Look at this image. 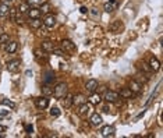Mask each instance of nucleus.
Here are the masks:
<instances>
[{
    "label": "nucleus",
    "mask_w": 163,
    "mask_h": 138,
    "mask_svg": "<svg viewBox=\"0 0 163 138\" xmlns=\"http://www.w3.org/2000/svg\"><path fill=\"white\" fill-rule=\"evenodd\" d=\"M53 95H54V98H57V99L64 98V96L67 95V84L59 82V84L53 88Z\"/></svg>",
    "instance_id": "obj_1"
},
{
    "label": "nucleus",
    "mask_w": 163,
    "mask_h": 138,
    "mask_svg": "<svg viewBox=\"0 0 163 138\" xmlns=\"http://www.w3.org/2000/svg\"><path fill=\"white\" fill-rule=\"evenodd\" d=\"M103 99L108 102V103H116L117 100L120 99V95L119 92H114V91H108L105 96H103Z\"/></svg>",
    "instance_id": "obj_2"
},
{
    "label": "nucleus",
    "mask_w": 163,
    "mask_h": 138,
    "mask_svg": "<svg viewBox=\"0 0 163 138\" xmlns=\"http://www.w3.org/2000/svg\"><path fill=\"white\" fill-rule=\"evenodd\" d=\"M61 49H63L64 52L65 50H68V52H71V53H74V52L77 50L75 45L71 42L70 39H63V41H61Z\"/></svg>",
    "instance_id": "obj_3"
},
{
    "label": "nucleus",
    "mask_w": 163,
    "mask_h": 138,
    "mask_svg": "<svg viewBox=\"0 0 163 138\" xmlns=\"http://www.w3.org/2000/svg\"><path fill=\"white\" fill-rule=\"evenodd\" d=\"M117 6H119L117 0H109L108 3L103 4V10L106 11V13H113V11L117 9Z\"/></svg>",
    "instance_id": "obj_4"
},
{
    "label": "nucleus",
    "mask_w": 163,
    "mask_h": 138,
    "mask_svg": "<svg viewBox=\"0 0 163 138\" xmlns=\"http://www.w3.org/2000/svg\"><path fill=\"white\" fill-rule=\"evenodd\" d=\"M43 25L46 28L52 29L54 25H56V17L52 15V14H46V17H45V20H43Z\"/></svg>",
    "instance_id": "obj_5"
},
{
    "label": "nucleus",
    "mask_w": 163,
    "mask_h": 138,
    "mask_svg": "<svg viewBox=\"0 0 163 138\" xmlns=\"http://www.w3.org/2000/svg\"><path fill=\"white\" fill-rule=\"evenodd\" d=\"M35 106L38 109H46L49 106V99L46 96H42V98H36L35 99Z\"/></svg>",
    "instance_id": "obj_6"
},
{
    "label": "nucleus",
    "mask_w": 163,
    "mask_h": 138,
    "mask_svg": "<svg viewBox=\"0 0 163 138\" xmlns=\"http://www.w3.org/2000/svg\"><path fill=\"white\" fill-rule=\"evenodd\" d=\"M91 113V106L88 103H82L81 106L78 107V115L82 117V119H87V116Z\"/></svg>",
    "instance_id": "obj_7"
},
{
    "label": "nucleus",
    "mask_w": 163,
    "mask_h": 138,
    "mask_svg": "<svg viewBox=\"0 0 163 138\" xmlns=\"http://www.w3.org/2000/svg\"><path fill=\"white\" fill-rule=\"evenodd\" d=\"M123 29V22L120 21V20H116V21H113L110 25H109V31L113 32V33H117Z\"/></svg>",
    "instance_id": "obj_8"
},
{
    "label": "nucleus",
    "mask_w": 163,
    "mask_h": 138,
    "mask_svg": "<svg viewBox=\"0 0 163 138\" xmlns=\"http://www.w3.org/2000/svg\"><path fill=\"white\" fill-rule=\"evenodd\" d=\"M6 68L10 71V73H17L18 70H20V60H11V62H9L7 63V66H6Z\"/></svg>",
    "instance_id": "obj_9"
},
{
    "label": "nucleus",
    "mask_w": 163,
    "mask_h": 138,
    "mask_svg": "<svg viewBox=\"0 0 163 138\" xmlns=\"http://www.w3.org/2000/svg\"><path fill=\"white\" fill-rule=\"evenodd\" d=\"M33 54H35V57H36V60H38L39 63H46V62H47V57H46V54H45V50H42V49H35V50H33Z\"/></svg>",
    "instance_id": "obj_10"
},
{
    "label": "nucleus",
    "mask_w": 163,
    "mask_h": 138,
    "mask_svg": "<svg viewBox=\"0 0 163 138\" xmlns=\"http://www.w3.org/2000/svg\"><path fill=\"white\" fill-rule=\"evenodd\" d=\"M89 123H91V126H94V127H99L102 123H103V119L100 115L98 113H95V115H92L91 119H89Z\"/></svg>",
    "instance_id": "obj_11"
},
{
    "label": "nucleus",
    "mask_w": 163,
    "mask_h": 138,
    "mask_svg": "<svg viewBox=\"0 0 163 138\" xmlns=\"http://www.w3.org/2000/svg\"><path fill=\"white\" fill-rule=\"evenodd\" d=\"M85 89H87L88 92H95L96 89H98V81L96 80H88L87 84H85Z\"/></svg>",
    "instance_id": "obj_12"
},
{
    "label": "nucleus",
    "mask_w": 163,
    "mask_h": 138,
    "mask_svg": "<svg viewBox=\"0 0 163 138\" xmlns=\"http://www.w3.org/2000/svg\"><path fill=\"white\" fill-rule=\"evenodd\" d=\"M100 134L103 137H113L114 135V127L113 126H105L100 130Z\"/></svg>",
    "instance_id": "obj_13"
},
{
    "label": "nucleus",
    "mask_w": 163,
    "mask_h": 138,
    "mask_svg": "<svg viewBox=\"0 0 163 138\" xmlns=\"http://www.w3.org/2000/svg\"><path fill=\"white\" fill-rule=\"evenodd\" d=\"M41 49L42 50H45V52H52L54 49V46H53V42L52 41H42V43H41Z\"/></svg>",
    "instance_id": "obj_14"
},
{
    "label": "nucleus",
    "mask_w": 163,
    "mask_h": 138,
    "mask_svg": "<svg viewBox=\"0 0 163 138\" xmlns=\"http://www.w3.org/2000/svg\"><path fill=\"white\" fill-rule=\"evenodd\" d=\"M149 67H151V70H153V71H159V68H160V63H159V60L155 57V56H152L151 57V60H149Z\"/></svg>",
    "instance_id": "obj_15"
},
{
    "label": "nucleus",
    "mask_w": 163,
    "mask_h": 138,
    "mask_svg": "<svg viewBox=\"0 0 163 138\" xmlns=\"http://www.w3.org/2000/svg\"><path fill=\"white\" fill-rule=\"evenodd\" d=\"M73 98H74V95H73V94H68V92H67V95L64 96V99H63L61 105H63L65 109L71 107V105H73Z\"/></svg>",
    "instance_id": "obj_16"
},
{
    "label": "nucleus",
    "mask_w": 163,
    "mask_h": 138,
    "mask_svg": "<svg viewBox=\"0 0 163 138\" xmlns=\"http://www.w3.org/2000/svg\"><path fill=\"white\" fill-rule=\"evenodd\" d=\"M42 24H43V21L41 18H31L29 20V27L33 28V29H39L42 27Z\"/></svg>",
    "instance_id": "obj_17"
},
{
    "label": "nucleus",
    "mask_w": 163,
    "mask_h": 138,
    "mask_svg": "<svg viewBox=\"0 0 163 138\" xmlns=\"http://www.w3.org/2000/svg\"><path fill=\"white\" fill-rule=\"evenodd\" d=\"M17 48H18V43L15 42V41L9 42L7 43V46H6V52H7V53H14V52L17 50Z\"/></svg>",
    "instance_id": "obj_18"
},
{
    "label": "nucleus",
    "mask_w": 163,
    "mask_h": 138,
    "mask_svg": "<svg viewBox=\"0 0 163 138\" xmlns=\"http://www.w3.org/2000/svg\"><path fill=\"white\" fill-rule=\"evenodd\" d=\"M9 11H10V7H9L7 3H1V4H0V17L9 15Z\"/></svg>",
    "instance_id": "obj_19"
},
{
    "label": "nucleus",
    "mask_w": 163,
    "mask_h": 138,
    "mask_svg": "<svg viewBox=\"0 0 163 138\" xmlns=\"http://www.w3.org/2000/svg\"><path fill=\"white\" fill-rule=\"evenodd\" d=\"M27 13H28L29 18H39V15H41V10H39V9H36V7H33V9H29V10L27 11Z\"/></svg>",
    "instance_id": "obj_20"
},
{
    "label": "nucleus",
    "mask_w": 163,
    "mask_h": 138,
    "mask_svg": "<svg viewBox=\"0 0 163 138\" xmlns=\"http://www.w3.org/2000/svg\"><path fill=\"white\" fill-rule=\"evenodd\" d=\"M100 100H102V96L99 94H94V95L89 96V103H92V105H99Z\"/></svg>",
    "instance_id": "obj_21"
},
{
    "label": "nucleus",
    "mask_w": 163,
    "mask_h": 138,
    "mask_svg": "<svg viewBox=\"0 0 163 138\" xmlns=\"http://www.w3.org/2000/svg\"><path fill=\"white\" fill-rule=\"evenodd\" d=\"M130 89L132 94H138L140 91H141V85L138 84L137 81H131L130 82Z\"/></svg>",
    "instance_id": "obj_22"
},
{
    "label": "nucleus",
    "mask_w": 163,
    "mask_h": 138,
    "mask_svg": "<svg viewBox=\"0 0 163 138\" xmlns=\"http://www.w3.org/2000/svg\"><path fill=\"white\" fill-rule=\"evenodd\" d=\"M17 10L20 11L21 14H25L27 11L29 10V4H28V1H22V3H20V6L17 7Z\"/></svg>",
    "instance_id": "obj_23"
},
{
    "label": "nucleus",
    "mask_w": 163,
    "mask_h": 138,
    "mask_svg": "<svg viewBox=\"0 0 163 138\" xmlns=\"http://www.w3.org/2000/svg\"><path fill=\"white\" fill-rule=\"evenodd\" d=\"M119 95H120V98H126V99H127V98H131V96H132V92H131L130 88H124V89L120 91Z\"/></svg>",
    "instance_id": "obj_24"
},
{
    "label": "nucleus",
    "mask_w": 163,
    "mask_h": 138,
    "mask_svg": "<svg viewBox=\"0 0 163 138\" xmlns=\"http://www.w3.org/2000/svg\"><path fill=\"white\" fill-rule=\"evenodd\" d=\"M45 84H49V82H52V81H54V74L52 73V71H49V73H46V75H45Z\"/></svg>",
    "instance_id": "obj_25"
},
{
    "label": "nucleus",
    "mask_w": 163,
    "mask_h": 138,
    "mask_svg": "<svg viewBox=\"0 0 163 138\" xmlns=\"http://www.w3.org/2000/svg\"><path fill=\"white\" fill-rule=\"evenodd\" d=\"M42 92H43V95H45V96L52 95V94H53V88H50L49 85L46 84V85L43 86V88H42Z\"/></svg>",
    "instance_id": "obj_26"
},
{
    "label": "nucleus",
    "mask_w": 163,
    "mask_h": 138,
    "mask_svg": "<svg viewBox=\"0 0 163 138\" xmlns=\"http://www.w3.org/2000/svg\"><path fill=\"white\" fill-rule=\"evenodd\" d=\"M41 13H43V14H49V11H50V4L49 3H42V7L39 9Z\"/></svg>",
    "instance_id": "obj_27"
},
{
    "label": "nucleus",
    "mask_w": 163,
    "mask_h": 138,
    "mask_svg": "<svg viewBox=\"0 0 163 138\" xmlns=\"http://www.w3.org/2000/svg\"><path fill=\"white\" fill-rule=\"evenodd\" d=\"M1 105L9 106L10 109H14V107H15V103H14V102H11V100H9V99H3V100H1Z\"/></svg>",
    "instance_id": "obj_28"
},
{
    "label": "nucleus",
    "mask_w": 163,
    "mask_h": 138,
    "mask_svg": "<svg viewBox=\"0 0 163 138\" xmlns=\"http://www.w3.org/2000/svg\"><path fill=\"white\" fill-rule=\"evenodd\" d=\"M140 68H141V70H144L145 73H149V71H152V70H151V67H149V64L145 63V62H142V63L140 64Z\"/></svg>",
    "instance_id": "obj_29"
},
{
    "label": "nucleus",
    "mask_w": 163,
    "mask_h": 138,
    "mask_svg": "<svg viewBox=\"0 0 163 138\" xmlns=\"http://www.w3.org/2000/svg\"><path fill=\"white\" fill-rule=\"evenodd\" d=\"M50 116L52 117L60 116V110H59V107H52V109H50Z\"/></svg>",
    "instance_id": "obj_30"
},
{
    "label": "nucleus",
    "mask_w": 163,
    "mask_h": 138,
    "mask_svg": "<svg viewBox=\"0 0 163 138\" xmlns=\"http://www.w3.org/2000/svg\"><path fill=\"white\" fill-rule=\"evenodd\" d=\"M52 52H53V53L56 54V56H60V57H61V56H64V54H65V52L63 50V49H56V48H54V49L52 50Z\"/></svg>",
    "instance_id": "obj_31"
},
{
    "label": "nucleus",
    "mask_w": 163,
    "mask_h": 138,
    "mask_svg": "<svg viewBox=\"0 0 163 138\" xmlns=\"http://www.w3.org/2000/svg\"><path fill=\"white\" fill-rule=\"evenodd\" d=\"M9 42V35L7 33H1L0 35V43H6Z\"/></svg>",
    "instance_id": "obj_32"
},
{
    "label": "nucleus",
    "mask_w": 163,
    "mask_h": 138,
    "mask_svg": "<svg viewBox=\"0 0 163 138\" xmlns=\"http://www.w3.org/2000/svg\"><path fill=\"white\" fill-rule=\"evenodd\" d=\"M10 18L13 21H15V15H17V9H10Z\"/></svg>",
    "instance_id": "obj_33"
},
{
    "label": "nucleus",
    "mask_w": 163,
    "mask_h": 138,
    "mask_svg": "<svg viewBox=\"0 0 163 138\" xmlns=\"http://www.w3.org/2000/svg\"><path fill=\"white\" fill-rule=\"evenodd\" d=\"M28 4H42V0H28Z\"/></svg>",
    "instance_id": "obj_34"
},
{
    "label": "nucleus",
    "mask_w": 163,
    "mask_h": 138,
    "mask_svg": "<svg viewBox=\"0 0 163 138\" xmlns=\"http://www.w3.org/2000/svg\"><path fill=\"white\" fill-rule=\"evenodd\" d=\"M9 115V110H4V109H0V117H6Z\"/></svg>",
    "instance_id": "obj_35"
},
{
    "label": "nucleus",
    "mask_w": 163,
    "mask_h": 138,
    "mask_svg": "<svg viewBox=\"0 0 163 138\" xmlns=\"http://www.w3.org/2000/svg\"><path fill=\"white\" fill-rule=\"evenodd\" d=\"M6 130H7V128H6V126H1V124H0V134H1V133H4Z\"/></svg>",
    "instance_id": "obj_36"
},
{
    "label": "nucleus",
    "mask_w": 163,
    "mask_h": 138,
    "mask_svg": "<svg viewBox=\"0 0 163 138\" xmlns=\"http://www.w3.org/2000/svg\"><path fill=\"white\" fill-rule=\"evenodd\" d=\"M25 130H27L28 133H32V126H27V127H25Z\"/></svg>",
    "instance_id": "obj_37"
},
{
    "label": "nucleus",
    "mask_w": 163,
    "mask_h": 138,
    "mask_svg": "<svg viewBox=\"0 0 163 138\" xmlns=\"http://www.w3.org/2000/svg\"><path fill=\"white\" fill-rule=\"evenodd\" d=\"M81 13H82V14L88 13V9H87V7H81Z\"/></svg>",
    "instance_id": "obj_38"
},
{
    "label": "nucleus",
    "mask_w": 163,
    "mask_h": 138,
    "mask_svg": "<svg viewBox=\"0 0 163 138\" xmlns=\"http://www.w3.org/2000/svg\"><path fill=\"white\" fill-rule=\"evenodd\" d=\"M144 115H145V110H142V113H140V115L137 116V119H141V117L144 116Z\"/></svg>",
    "instance_id": "obj_39"
},
{
    "label": "nucleus",
    "mask_w": 163,
    "mask_h": 138,
    "mask_svg": "<svg viewBox=\"0 0 163 138\" xmlns=\"http://www.w3.org/2000/svg\"><path fill=\"white\" fill-rule=\"evenodd\" d=\"M102 110H103V112H105V113H108V112H109V110H110V109H109L108 106H105V107H103V109H102Z\"/></svg>",
    "instance_id": "obj_40"
},
{
    "label": "nucleus",
    "mask_w": 163,
    "mask_h": 138,
    "mask_svg": "<svg viewBox=\"0 0 163 138\" xmlns=\"http://www.w3.org/2000/svg\"><path fill=\"white\" fill-rule=\"evenodd\" d=\"M9 1H13V0H9Z\"/></svg>",
    "instance_id": "obj_41"
}]
</instances>
